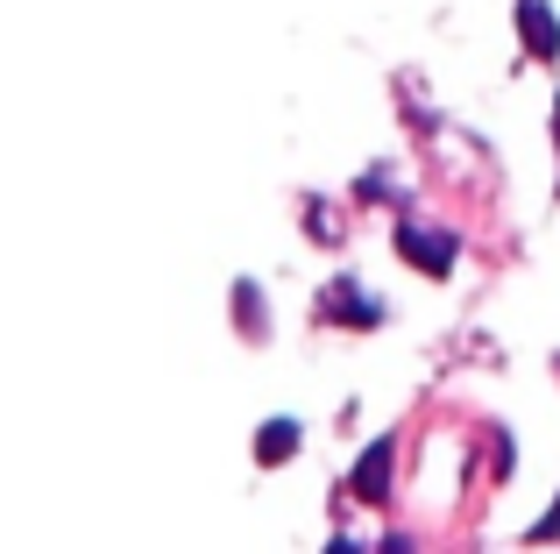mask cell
I'll use <instances>...</instances> for the list:
<instances>
[{"label": "cell", "instance_id": "5", "mask_svg": "<svg viewBox=\"0 0 560 554\" xmlns=\"http://www.w3.org/2000/svg\"><path fill=\"white\" fill-rule=\"evenodd\" d=\"M291 455H299V419H262L256 462H262V470H277V462H291Z\"/></svg>", "mask_w": 560, "mask_h": 554}, {"label": "cell", "instance_id": "6", "mask_svg": "<svg viewBox=\"0 0 560 554\" xmlns=\"http://www.w3.org/2000/svg\"><path fill=\"white\" fill-rule=\"evenodd\" d=\"M234 305H242V327L262 334V299H256V285H234Z\"/></svg>", "mask_w": 560, "mask_h": 554}, {"label": "cell", "instance_id": "8", "mask_svg": "<svg viewBox=\"0 0 560 554\" xmlns=\"http://www.w3.org/2000/svg\"><path fill=\"white\" fill-rule=\"evenodd\" d=\"M553 136H560V100H553Z\"/></svg>", "mask_w": 560, "mask_h": 554}, {"label": "cell", "instance_id": "2", "mask_svg": "<svg viewBox=\"0 0 560 554\" xmlns=\"http://www.w3.org/2000/svg\"><path fill=\"white\" fill-rule=\"evenodd\" d=\"M319 313H327L334 327H376V320H383V305L370 299V291H355L348 277H334V285H327V299H319Z\"/></svg>", "mask_w": 560, "mask_h": 554}, {"label": "cell", "instance_id": "4", "mask_svg": "<svg viewBox=\"0 0 560 554\" xmlns=\"http://www.w3.org/2000/svg\"><path fill=\"white\" fill-rule=\"evenodd\" d=\"M390 455H397V441H376L370 455L355 462V498L362 505H383V498H390Z\"/></svg>", "mask_w": 560, "mask_h": 554}, {"label": "cell", "instance_id": "3", "mask_svg": "<svg viewBox=\"0 0 560 554\" xmlns=\"http://www.w3.org/2000/svg\"><path fill=\"white\" fill-rule=\"evenodd\" d=\"M518 28H525V50H533L539 65L560 57V14L547 8V0H518Z\"/></svg>", "mask_w": 560, "mask_h": 554}, {"label": "cell", "instance_id": "7", "mask_svg": "<svg viewBox=\"0 0 560 554\" xmlns=\"http://www.w3.org/2000/svg\"><path fill=\"white\" fill-rule=\"evenodd\" d=\"M533 533H539V541H547V533H560V498H553V512H547V519H539V527H533Z\"/></svg>", "mask_w": 560, "mask_h": 554}, {"label": "cell", "instance_id": "1", "mask_svg": "<svg viewBox=\"0 0 560 554\" xmlns=\"http://www.w3.org/2000/svg\"><path fill=\"white\" fill-rule=\"evenodd\" d=\"M397 256H405V264H419L425 277H447V270H454V235L405 221V228H397Z\"/></svg>", "mask_w": 560, "mask_h": 554}]
</instances>
